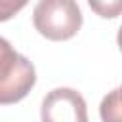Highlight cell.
Returning a JSON list of instances; mask_svg holds the SVG:
<instances>
[{
	"label": "cell",
	"mask_w": 122,
	"mask_h": 122,
	"mask_svg": "<svg viewBox=\"0 0 122 122\" xmlns=\"http://www.w3.org/2000/svg\"><path fill=\"white\" fill-rule=\"evenodd\" d=\"M36 84V69L32 61L13 50L0 36V105H13L27 97Z\"/></svg>",
	"instance_id": "6da1fadb"
},
{
	"label": "cell",
	"mask_w": 122,
	"mask_h": 122,
	"mask_svg": "<svg viewBox=\"0 0 122 122\" xmlns=\"http://www.w3.org/2000/svg\"><path fill=\"white\" fill-rule=\"evenodd\" d=\"M32 23L48 40H69L82 27V11L72 0H40L32 10Z\"/></svg>",
	"instance_id": "7a4b0ae2"
},
{
	"label": "cell",
	"mask_w": 122,
	"mask_h": 122,
	"mask_svg": "<svg viewBox=\"0 0 122 122\" xmlns=\"http://www.w3.org/2000/svg\"><path fill=\"white\" fill-rule=\"evenodd\" d=\"M42 122H88L86 101L72 88H53L42 99Z\"/></svg>",
	"instance_id": "3957f363"
},
{
	"label": "cell",
	"mask_w": 122,
	"mask_h": 122,
	"mask_svg": "<svg viewBox=\"0 0 122 122\" xmlns=\"http://www.w3.org/2000/svg\"><path fill=\"white\" fill-rule=\"evenodd\" d=\"M99 114H101L103 122H122V118H120V90L118 88H114L109 95L103 97Z\"/></svg>",
	"instance_id": "277c9868"
},
{
	"label": "cell",
	"mask_w": 122,
	"mask_h": 122,
	"mask_svg": "<svg viewBox=\"0 0 122 122\" xmlns=\"http://www.w3.org/2000/svg\"><path fill=\"white\" fill-rule=\"evenodd\" d=\"M25 6H27L25 0H19V2H15V0H0V21L11 19V17H13L17 11H21Z\"/></svg>",
	"instance_id": "5b68a950"
}]
</instances>
